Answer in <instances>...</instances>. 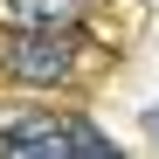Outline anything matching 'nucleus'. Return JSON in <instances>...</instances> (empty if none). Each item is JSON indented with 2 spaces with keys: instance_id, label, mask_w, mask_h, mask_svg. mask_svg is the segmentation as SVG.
I'll use <instances>...</instances> for the list:
<instances>
[{
  "instance_id": "obj_1",
  "label": "nucleus",
  "mask_w": 159,
  "mask_h": 159,
  "mask_svg": "<svg viewBox=\"0 0 159 159\" xmlns=\"http://www.w3.org/2000/svg\"><path fill=\"white\" fill-rule=\"evenodd\" d=\"M0 159H76V118H21L0 131Z\"/></svg>"
},
{
  "instance_id": "obj_2",
  "label": "nucleus",
  "mask_w": 159,
  "mask_h": 159,
  "mask_svg": "<svg viewBox=\"0 0 159 159\" xmlns=\"http://www.w3.org/2000/svg\"><path fill=\"white\" fill-rule=\"evenodd\" d=\"M69 56H76V35L69 28H28V35H21L14 42V76H21V83H56V76L69 69Z\"/></svg>"
},
{
  "instance_id": "obj_3",
  "label": "nucleus",
  "mask_w": 159,
  "mask_h": 159,
  "mask_svg": "<svg viewBox=\"0 0 159 159\" xmlns=\"http://www.w3.org/2000/svg\"><path fill=\"white\" fill-rule=\"evenodd\" d=\"M7 7L28 21V28H62V21H76L83 0H7Z\"/></svg>"
},
{
  "instance_id": "obj_4",
  "label": "nucleus",
  "mask_w": 159,
  "mask_h": 159,
  "mask_svg": "<svg viewBox=\"0 0 159 159\" xmlns=\"http://www.w3.org/2000/svg\"><path fill=\"white\" fill-rule=\"evenodd\" d=\"M152 131H159V111H152Z\"/></svg>"
}]
</instances>
